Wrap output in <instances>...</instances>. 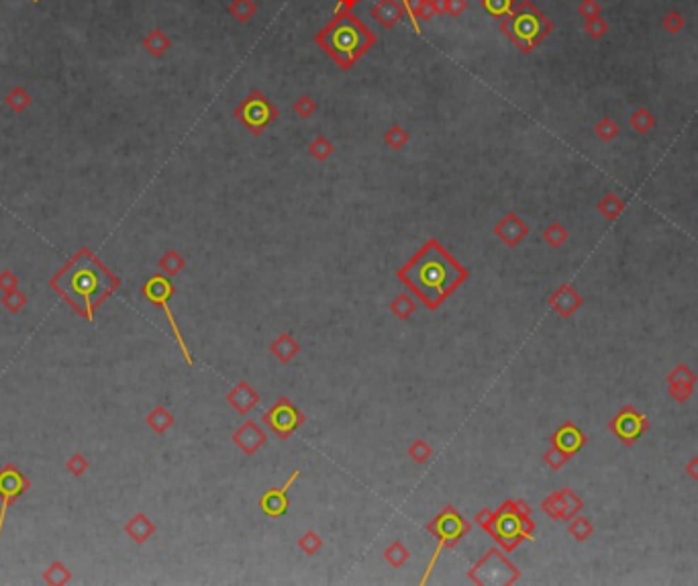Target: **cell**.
<instances>
[{"instance_id":"cell-1","label":"cell","mask_w":698,"mask_h":586,"mask_svg":"<svg viewBox=\"0 0 698 586\" xmlns=\"http://www.w3.org/2000/svg\"><path fill=\"white\" fill-rule=\"evenodd\" d=\"M465 270L439 239L431 237L402 268L396 278L429 311H437L467 280Z\"/></svg>"},{"instance_id":"cell-2","label":"cell","mask_w":698,"mask_h":586,"mask_svg":"<svg viewBox=\"0 0 698 586\" xmlns=\"http://www.w3.org/2000/svg\"><path fill=\"white\" fill-rule=\"evenodd\" d=\"M54 286L62 292V297L72 304L78 313H82L88 321L94 319V309L107 299L110 292L117 290L119 278L112 276L107 268L98 262L94 253L82 249L72 264L62 274H57Z\"/></svg>"},{"instance_id":"cell-3","label":"cell","mask_w":698,"mask_h":586,"mask_svg":"<svg viewBox=\"0 0 698 586\" xmlns=\"http://www.w3.org/2000/svg\"><path fill=\"white\" fill-rule=\"evenodd\" d=\"M313 41L341 70H351L378 43V35L354 13L333 15Z\"/></svg>"},{"instance_id":"cell-4","label":"cell","mask_w":698,"mask_h":586,"mask_svg":"<svg viewBox=\"0 0 698 586\" xmlns=\"http://www.w3.org/2000/svg\"><path fill=\"white\" fill-rule=\"evenodd\" d=\"M474 523L488 533L504 553L515 551L525 539L535 537L531 507L520 498H506L496 511L486 507L476 513Z\"/></svg>"},{"instance_id":"cell-5","label":"cell","mask_w":698,"mask_h":586,"mask_svg":"<svg viewBox=\"0 0 698 586\" xmlns=\"http://www.w3.org/2000/svg\"><path fill=\"white\" fill-rule=\"evenodd\" d=\"M554 23L545 17L531 0H523L508 15L501 18V33L520 50V54L529 55L552 35Z\"/></svg>"},{"instance_id":"cell-6","label":"cell","mask_w":698,"mask_h":586,"mask_svg":"<svg viewBox=\"0 0 698 586\" xmlns=\"http://www.w3.org/2000/svg\"><path fill=\"white\" fill-rule=\"evenodd\" d=\"M427 532L437 539V548H435L433 556H431L429 564H427V570H425V576L421 578V585H427L431 572H433V568L437 566L441 553L446 550H453V548L464 539L465 535L472 532V523H470V521H467V519H465L455 507L448 505V507H443V509H441V511H439V513L427 523Z\"/></svg>"},{"instance_id":"cell-7","label":"cell","mask_w":698,"mask_h":586,"mask_svg":"<svg viewBox=\"0 0 698 586\" xmlns=\"http://www.w3.org/2000/svg\"><path fill=\"white\" fill-rule=\"evenodd\" d=\"M519 578V568L504 556V550L501 548H490L467 570V580L480 586L515 585Z\"/></svg>"},{"instance_id":"cell-8","label":"cell","mask_w":698,"mask_h":586,"mask_svg":"<svg viewBox=\"0 0 698 586\" xmlns=\"http://www.w3.org/2000/svg\"><path fill=\"white\" fill-rule=\"evenodd\" d=\"M233 117L243 125L253 137H260L269 125L278 121L280 110L262 90H251L250 94L233 108Z\"/></svg>"},{"instance_id":"cell-9","label":"cell","mask_w":698,"mask_h":586,"mask_svg":"<svg viewBox=\"0 0 698 586\" xmlns=\"http://www.w3.org/2000/svg\"><path fill=\"white\" fill-rule=\"evenodd\" d=\"M172 294H174V285H172L170 276H165V274H156V276H151V278H149V280H147V282L144 285V297L149 302L158 304L161 311L165 313V319H168V323H170L172 335H174L176 343H178L180 352H182V355H184L186 364H188V366H192V364H194V357H192L190 350H188V345H186V341H184V338H182V331H180L178 321L174 319V313H172V309H170Z\"/></svg>"},{"instance_id":"cell-10","label":"cell","mask_w":698,"mask_h":586,"mask_svg":"<svg viewBox=\"0 0 698 586\" xmlns=\"http://www.w3.org/2000/svg\"><path fill=\"white\" fill-rule=\"evenodd\" d=\"M264 425H268L276 437L282 442L290 440L301 427L306 423V415L298 409L288 396H280L264 415H262Z\"/></svg>"},{"instance_id":"cell-11","label":"cell","mask_w":698,"mask_h":586,"mask_svg":"<svg viewBox=\"0 0 698 586\" xmlns=\"http://www.w3.org/2000/svg\"><path fill=\"white\" fill-rule=\"evenodd\" d=\"M29 486H31L29 480L23 476V472L18 470L17 466L6 464L0 470V498H2V505H0V537H2V527H4V519L8 513V507L13 502H17L18 498L27 493Z\"/></svg>"},{"instance_id":"cell-12","label":"cell","mask_w":698,"mask_h":586,"mask_svg":"<svg viewBox=\"0 0 698 586\" xmlns=\"http://www.w3.org/2000/svg\"><path fill=\"white\" fill-rule=\"evenodd\" d=\"M301 470H294L290 474V478L284 482V486L280 488H269L262 497H260V509L262 513L269 519H280L282 515H286L288 507H290V498H288V488L298 480Z\"/></svg>"},{"instance_id":"cell-13","label":"cell","mask_w":698,"mask_h":586,"mask_svg":"<svg viewBox=\"0 0 698 586\" xmlns=\"http://www.w3.org/2000/svg\"><path fill=\"white\" fill-rule=\"evenodd\" d=\"M231 442L245 456H253V454H257L264 445L268 444V435H266V431L257 425L255 421L248 419V421H243L241 425L233 431Z\"/></svg>"},{"instance_id":"cell-14","label":"cell","mask_w":698,"mask_h":586,"mask_svg":"<svg viewBox=\"0 0 698 586\" xmlns=\"http://www.w3.org/2000/svg\"><path fill=\"white\" fill-rule=\"evenodd\" d=\"M492 231H494V235L501 239L506 248L515 249L520 241H525V237L529 235L531 229H529V225H527L517 213H506L501 221L494 225Z\"/></svg>"},{"instance_id":"cell-15","label":"cell","mask_w":698,"mask_h":586,"mask_svg":"<svg viewBox=\"0 0 698 586\" xmlns=\"http://www.w3.org/2000/svg\"><path fill=\"white\" fill-rule=\"evenodd\" d=\"M227 403H229V407H231L237 415H250L251 410L255 409L257 405H260V401H262V396H260V392L255 391L253 386H251L250 382H245V380H241V382H237L235 386H233L231 391L227 392Z\"/></svg>"},{"instance_id":"cell-16","label":"cell","mask_w":698,"mask_h":586,"mask_svg":"<svg viewBox=\"0 0 698 586\" xmlns=\"http://www.w3.org/2000/svg\"><path fill=\"white\" fill-rule=\"evenodd\" d=\"M549 306L562 319H570L574 313L584 304V299L576 292V288L570 285H562L554 294L549 297Z\"/></svg>"},{"instance_id":"cell-17","label":"cell","mask_w":698,"mask_h":586,"mask_svg":"<svg viewBox=\"0 0 698 586\" xmlns=\"http://www.w3.org/2000/svg\"><path fill=\"white\" fill-rule=\"evenodd\" d=\"M405 17H407V8L402 0H378L372 6V18L382 29H394Z\"/></svg>"},{"instance_id":"cell-18","label":"cell","mask_w":698,"mask_h":586,"mask_svg":"<svg viewBox=\"0 0 698 586\" xmlns=\"http://www.w3.org/2000/svg\"><path fill=\"white\" fill-rule=\"evenodd\" d=\"M552 444L555 447H559L562 452H566L572 458L574 454L584 445V435H582V431L574 425V423H566V425H562L555 431L554 437H552Z\"/></svg>"},{"instance_id":"cell-19","label":"cell","mask_w":698,"mask_h":586,"mask_svg":"<svg viewBox=\"0 0 698 586\" xmlns=\"http://www.w3.org/2000/svg\"><path fill=\"white\" fill-rule=\"evenodd\" d=\"M645 419L641 415L633 413L631 409L623 410L617 419H615V433L619 437H623L625 442H631V440H637L639 433L645 429Z\"/></svg>"},{"instance_id":"cell-20","label":"cell","mask_w":698,"mask_h":586,"mask_svg":"<svg viewBox=\"0 0 698 586\" xmlns=\"http://www.w3.org/2000/svg\"><path fill=\"white\" fill-rule=\"evenodd\" d=\"M405 8H407V17L411 18L412 29L414 33H423L421 31V23H429L431 18L435 17V8H433V0H402Z\"/></svg>"},{"instance_id":"cell-21","label":"cell","mask_w":698,"mask_h":586,"mask_svg":"<svg viewBox=\"0 0 698 586\" xmlns=\"http://www.w3.org/2000/svg\"><path fill=\"white\" fill-rule=\"evenodd\" d=\"M269 354L274 355L278 362L290 364L296 355L301 354V343L292 338L290 333H280L278 338L269 343Z\"/></svg>"},{"instance_id":"cell-22","label":"cell","mask_w":698,"mask_h":586,"mask_svg":"<svg viewBox=\"0 0 698 586\" xmlns=\"http://www.w3.org/2000/svg\"><path fill=\"white\" fill-rule=\"evenodd\" d=\"M141 45H144V50L151 57L160 59V57H163V55L172 50V39L168 37V33H163L161 29H153V31H149L144 37Z\"/></svg>"},{"instance_id":"cell-23","label":"cell","mask_w":698,"mask_h":586,"mask_svg":"<svg viewBox=\"0 0 698 586\" xmlns=\"http://www.w3.org/2000/svg\"><path fill=\"white\" fill-rule=\"evenodd\" d=\"M125 532L135 544H145V541L156 533V525H153L144 513H137V515L133 517V519L125 525Z\"/></svg>"},{"instance_id":"cell-24","label":"cell","mask_w":698,"mask_h":586,"mask_svg":"<svg viewBox=\"0 0 698 586\" xmlns=\"http://www.w3.org/2000/svg\"><path fill=\"white\" fill-rule=\"evenodd\" d=\"M227 13L237 23L248 25L251 18L257 15V2L255 0H231L229 6H227Z\"/></svg>"},{"instance_id":"cell-25","label":"cell","mask_w":698,"mask_h":586,"mask_svg":"<svg viewBox=\"0 0 698 586\" xmlns=\"http://www.w3.org/2000/svg\"><path fill=\"white\" fill-rule=\"evenodd\" d=\"M382 558L386 560V564H390L392 568H402L409 560H411V551L405 546V541L394 539L392 544L384 550Z\"/></svg>"},{"instance_id":"cell-26","label":"cell","mask_w":698,"mask_h":586,"mask_svg":"<svg viewBox=\"0 0 698 586\" xmlns=\"http://www.w3.org/2000/svg\"><path fill=\"white\" fill-rule=\"evenodd\" d=\"M31 103H33V98H31V94L27 92L25 86H15V88L8 90L6 96H4V105L13 113H25L27 108L31 107Z\"/></svg>"},{"instance_id":"cell-27","label":"cell","mask_w":698,"mask_h":586,"mask_svg":"<svg viewBox=\"0 0 698 586\" xmlns=\"http://www.w3.org/2000/svg\"><path fill=\"white\" fill-rule=\"evenodd\" d=\"M629 125L639 135H645V133H649L656 127V115L649 108L639 107L637 110H633V115L629 117Z\"/></svg>"},{"instance_id":"cell-28","label":"cell","mask_w":698,"mask_h":586,"mask_svg":"<svg viewBox=\"0 0 698 586\" xmlns=\"http://www.w3.org/2000/svg\"><path fill=\"white\" fill-rule=\"evenodd\" d=\"M333 154H335V145H333V142L327 135H317L313 142L308 143V156L313 160L325 163Z\"/></svg>"},{"instance_id":"cell-29","label":"cell","mask_w":698,"mask_h":586,"mask_svg":"<svg viewBox=\"0 0 698 586\" xmlns=\"http://www.w3.org/2000/svg\"><path fill=\"white\" fill-rule=\"evenodd\" d=\"M557 497H559V505H562V521H570L580 513L582 500L574 495V490L562 488V490H557Z\"/></svg>"},{"instance_id":"cell-30","label":"cell","mask_w":698,"mask_h":586,"mask_svg":"<svg viewBox=\"0 0 698 586\" xmlns=\"http://www.w3.org/2000/svg\"><path fill=\"white\" fill-rule=\"evenodd\" d=\"M417 311V302L411 294H398L390 302V313L398 321H409Z\"/></svg>"},{"instance_id":"cell-31","label":"cell","mask_w":698,"mask_h":586,"mask_svg":"<svg viewBox=\"0 0 698 586\" xmlns=\"http://www.w3.org/2000/svg\"><path fill=\"white\" fill-rule=\"evenodd\" d=\"M147 425L161 435V433H165L170 427L174 425V415L165 409V407H156V409L147 415Z\"/></svg>"},{"instance_id":"cell-32","label":"cell","mask_w":698,"mask_h":586,"mask_svg":"<svg viewBox=\"0 0 698 586\" xmlns=\"http://www.w3.org/2000/svg\"><path fill=\"white\" fill-rule=\"evenodd\" d=\"M598 211H600V214H603L605 219L617 221V219L621 217V213L625 211V202H623L617 195H607L603 196V200L598 202Z\"/></svg>"},{"instance_id":"cell-33","label":"cell","mask_w":698,"mask_h":586,"mask_svg":"<svg viewBox=\"0 0 698 586\" xmlns=\"http://www.w3.org/2000/svg\"><path fill=\"white\" fill-rule=\"evenodd\" d=\"M184 266H186V260L180 255L176 249H170V251H165V253H163V258L160 260L161 272H163L165 276H170V278L178 276L180 272L184 270Z\"/></svg>"},{"instance_id":"cell-34","label":"cell","mask_w":698,"mask_h":586,"mask_svg":"<svg viewBox=\"0 0 698 586\" xmlns=\"http://www.w3.org/2000/svg\"><path fill=\"white\" fill-rule=\"evenodd\" d=\"M409 142H411V135H409V131H407L402 125L394 123L392 127L384 133V143H386L390 149H394V151L407 147V143Z\"/></svg>"},{"instance_id":"cell-35","label":"cell","mask_w":698,"mask_h":586,"mask_svg":"<svg viewBox=\"0 0 698 586\" xmlns=\"http://www.w3.org/2000/svg\"><path fill=\"white\" fill-rule=\"evenodd\" d=\"M322 537L317 532L308 529L301 537H298V550L303 551L305 556H317L322 550Z\"/></svg>"},{"instance_id":"cell-36","label":"cell","mask_w":698,"mask_h":586,"mask_svg":"<svg viewBox=\"0 0 698 586\" xmlns=\"http://www.w3.org/2000/svg\"><path fill=\"white\" fill-rule=\"evenodd\" d=\"M543 241L547 243V246H552V248H562L566 241H568V237H570V233H568V229L562 225V223H557V221H554L545 231H543Z\"/></svg>"},{"instance_id":"cell-37","label":"cell","mask_w":698,"mask_h":586,"mask_svg":"<svg viewBox=\"0 0 698 586\" xmlns=\"http://www.w3.org/2000/svg\"><path fill=\"white\" fill-rule=\"evenodd\" d=\"M568 533L572 535L574 539L576 541H586L588 537H591L592 533H594V525H592L591 521L586 519V517H574V519H570V525H568Z\"/></svg>"},{"instance_id":"cell-38","label":"cell","mask_w":698,"mask_h":586,"mask_svg":"<svg viewBox=\"0 0 698 586\" xmlns=\"http://www.w3.org/2000/svg\"><path fill=\"white\" fill-rule=\"evenodd\" d=\"M594 133H596V137H598L600 142L609 143V142H612V139H617V137H619L621 129H619V125L615 123V119H610V117H603V119L596 123V127H594Z\"/></svg>"},{"instance_id":"cell-39","label":"cell","mask_w":698,"mask_h":586,"mask_svg":"<svg viewBox=\"0 0 698 586\" xmlns=\"http://www.w3.org/2000/svg\"><path fill=\"white\" fill-rule=\"evenodd\" d=\"M407 454H409V458H411L412 462L423 466V464H427L431 460V456H433V447H431L425 440H414V442L409 445Z\"/></svg>"},{"instance_id":"cell-40","label":"cell","mask_w":698,"mask_h":586,"mask_svg":"<svg viewBox=\"0 0 698 586\" xmlns=\"http://www.w3.org/2000/svg\"><path fill=\"white\" fill-rule=\"evenodd\" d=\"M482 6L490 17L504 18L515 8V0H482Z\"/></svg>"},{"instance_id":"cell-41","label":"cell","mask_w":698,"mask_h":586,"mask_svg":"<svg viewBox=\"0 0 698 586\" xmlns=\"http://www.w3.org/2000/svg\"><path fill=\"white\" fill-rule=\"evenodd\" d=\"M609 31H610V25L607 23V18H603V15H600V17L584 21V33L591 37V39H594V41L603 39Z\"/></svg>"},{"instance_id":"cell-42","label":"cell","mask_w":698,"mask_h":586,"mask_svg":"<svg viewBox=\"0 0 698 586\" xmlns=\"http://www.w3.org/2000/svg\"><path fill=\"white\" fill-rule=\"evenodd\" d=\"M662 27L670 35H678L682 29L686 27V18H684L680 11H670V13L663 15Z\"/></svg>"},{"instance_id":"cell-43","label":"cell","mask_w":698,"mask_h":586,"mask_svg":"<svg viewBox=\"0 0 698 586\" xmlns=\"http://www.w3.org/2000/svg\"><path fill=\"white\" fill-rule=\"evenodd\" d=\"M317 103L308 96V94H303V96H298L296 100H294V105H292V110H294V115L296 117H301V119H310L315 113H317Z\"/></svg>"},{"instance_id":"cell-44","label":"cell","mask_w":698,"mask_h":586,"mask_svg":"<svg viewBox=\"0 0 698 586\" xmlns=\"http://www.w3.org/2000/svg\"><path fill=\"white\" fill-rule=\"evenodd\" d=\"M568 460H570V456L566 454V452H562L559 447H555L554 444H552V447L545 452V456H543V462L547 464L552 470H559V468H564L566 464H568Z\"/></svg>"},{"instance_id":"cell-45","label":"cell","mask_w":698,"mask_h":586,"mask_svg":"<svg viewBox=\"0 0 698 586\" xmlns=\"http://www.w3.org/2000/svg\"><path fill=\"white\" fill-rule=\"evenodd\" d=\"M694 382H697V376H694V372H690V368L684 366V364H680L674 372L668 376L670 386H674V384H694Z\"/></svg>"},{"instance_id":"cell-46","label":"cell","mask_w":698,"mask_h":586,"mask_svg":"<svg viewBox=\"0 0 698 586\" xmlns=\"http://www.w3.org/2000/svg\"><path fill=\"white\" fill-rule=\"evenodd\" d=\"M541 509H543V513H545V515L552 517V519H555V521H559V519H562V505H559L557 490H555V493H552L549 497L543 498V502H541Z\"/></svg>"},{"instance_id":"cell-47","label":"cell","mask_w":698,"mask_h":586,"mask_svg":"<svg viewBox=\"0 0 698 586\" xmlns=\"http://www.w3.org/2000/svg\"><path fill=\"white\" fill-rule=\"evenodd\" d=\"M578 15L584 18V21L600 17V15H603V6H600L598 0H580V4H578Z\"/></svg>"},{"instance_id":"cell-48","label":"cell","mask_w":698,"mask_h":586,"mask_svg":"<svg viewBox=\"0 0 698 586\" xmlns=\"http://www.w3.org/2000/svg\"><path fill=\"white\" fill-rule=\"evenodd\" d=\"M470 8L467 0H448V15L451 18H460Z\"/></svg>"},{"instance_id":"cell-49","label":"cell","mask_w":698,"mask_h":586,"mask_svg":"<svg viewBox=\"0 0 698 586\" xmlns=\"http://www.w3.org/2000/svg\"><path fill=\"white\" fill-rule=\"evenodd\" d=\"M361 0H337V6L333 11V15H343V13H354V8L358 6Z\"/></svg>"},{"instance_id":"cell-50","label":"cell","mask_w":698,"mask_h":586,"mask_svg":"<svg viewBox=\"0 0 698 586\" xmlns=\"http://www.w3.org/2000/svg\"><path fill=\"white\" fill-rule=\"evenodd\" d=\"M686 472L690 474V478L698 480V456H694L690 462L686 464Z\"/></svg>"},{"instance_id":"cell-51","label":"cell","mask_w":698,"mask_h":586,"mask_svg":"<svg viewBox=\"0 0 698 586\" xmlns=\"http://www.w3.org/2000/svg\"><path fill=\"white\" fill-rule=\"evenodd\" d=\"M435 15H448V0H433Z\"/></svg>"},{"instance_id":"cell-52","label":"cell","mask_w":698,"mask_h":586,"mask_svg":"<svg viewBox=\"0 0 698 586\" xmlns=\"http://www.w3.org/2000/svg\"><path fill=\"white\" fill-rule=\"evenodd\" d=\"M33 2H41V0H33Z\"/></svg>"}]
</instances>
